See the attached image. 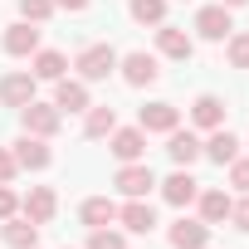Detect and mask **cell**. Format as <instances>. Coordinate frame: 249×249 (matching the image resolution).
Listing matches in <instances>:
<instances>
[{"instance_id": "e575fe53", "label": "cell", "mask_w": 249, "mask_h": 249, "mask_svg": "<svg viewBox=\"0 0 249 249\" xmlns=\"http://www.w3.org/2000/svg\"><path fill=\"white\" fill-rule=\"evenodd\" d=\"M205 249H210V244H205Z\"/></svg>"}, {"instance_id": "603a6c76", "label": "cell", "mask_w": 249, "mask_h": 249, "mask_svg": "<svg viewBox=\"0 0 249 249\" xmlns=\"http://www.w3.org/2000/svg\"><path fill=\"white\" fill-rule=\"evenodd\" d=\"M112 127H117V112L103 103V107H88V117H83V137H112Z\"/></svg>"}, {"instance_id": "836d02e7", "label": "cell", "mask_w": 249, "mask_h": 249, "mask_svg": "<svg viewBox=\"0 0 249 249\" xmlns=\"http://www.w3.org/2000/svg\"><path fill=\"white\" fill-rule=\"evenodd\" d=\"M220 5H230V10H234V5H249V0H220Z\"/></svg>"}, {"instance_id": "9a60e30c", "label": "cell", "mask_w": 249, "mask_h": 249, "mask_svg": "<svg viewBox=\"0 0 249 249\" xmlns=\"http://www.w3.org/2000/svg\"><path fill=\"white\" fill-rule=\"evenodd\" d=\"M54 107L59 112H88V83L83 78H59V93H54Z\"/></svg>"}, {"instance_id": "484cf974", "label": "cell", "mask_w": 249, "mask_h": 249, "mask_svg": "<svg viewBox=\"0 0 249 249\" xmlns=\"http://www.w3.org/2000/svg\"><path fill=\"white\" fill-rule=\"evenodd\" d=\"M225 54H230V64H234V69H249V30H234V35H230V44H225Z\"/></svg>"}, {"instance_id": "5b68a950", "label": "cell", "mask_w": 249, "mask_h": 249, "mask_svg": "<svg viewBox=\"0 0 249 249\" xmlns=\"http://www.w3.org/2000/svg\"><path fill=\"white\" fill-rule=\"evenodd\" d=\"M196 35H200V39H210V44L230 39V35H234V20H230V5H205V10L196 15Z\"/></svg>"}, {"instance_id": "d4e9b609", "label": "cell", "mask_w": 249, "mask_h": 249, "mask_svg": "<svg viewBox=\"0 0 249 249\" xmlns=\"http://www.w3.org/2000/svg\"><path fill=\"white\" fill-rule=\"evenodd\" d=\"M132 20L137 25H161L166 20V0H132Z\"/></svg>"}, {"instance_id": "52a82bcc", "label": "cell", "mask_w": 249, "mask_h": 249, "mask_svg": "<svg viewBox=\"0 0 249 249\" xmlns=\"http://www.w3.org/2000/svg\"><path fill=\"white\" fill-rule=\"evenodd\" d=\"M20 210H25V220L49 225V220H54V210H59V196H54L49 186H30V196L20 200Z\"/></svg>"}, {"instance_id": "83f0119b", "label": "cell", "mask_w": 249, "mask_h": 249, "mask_svg": "<svg viewBox=\"0 0 249 249\" xmlns=\"http://www.w3.org/2000/svg\"><path fill=\"white\" fill-rule=\"evenodd\" d=\"M88 249H127V239H122L117 230H107V225H103V230H93V239H88Z\"/></svg>"}, {"instance_id": "30bf717a", "label": "cell", "mask_w": 249, "mask_h": 249, "mask_svg": "<svg viewBox=\"0 0 249 249\" xmlns=\"http://www.w3.org/2000/svg\"><path fill=\"white\" fill-rule=\"evenodd\" d=\"M35 73H5L0 78V103L5 107H25V103H35Z\"/></svg>"}, {"instance_id": "9c48e42d", "label": "cell", "mask_w": 249, "mask_h": 249, "mask_svg": "<svg viewBox=\"0 0 249 249\" xmlns=\"http://www.w3.org/2000/svg\"><path fill=\"white\" fill-rule=\"evenodd\" d=\"M117 220H122V230H132V234H152V230H157V210L147 205V196L127 200V205L117 210Z\"/></svg>"}, {"instance_id": "7c38bea8", "label": "cell", "mask_w": 249, "mask_h": 249, "mask_svg": "<svg viewBox=\"0 0 249 249\" xmlns=\"http://www.w3.org/2000/svg\"><path fill=\"white\" fill-rule=\"evenodd\" d=\"M161 196H166L171 205H191V200L200 196V181L191 176V166H181V171H171V176L161 181Z\"/></svg>"}, {"instance_id": "d6986e66", "label": "cell", "mask_w": 249, "mask_h": 249, "mask_svg": "<svg viewBox=\"0 0 249 249\" xmlns=\"http://www.w3.org/2000/svg\"><path fill=\"white\" fill-rule=\"evenodd\" d=\"M0 234H5V244H10V249H35L39 225H35V220H25V215H10L5 225H0Z\"/></svg>"}, {"instance_id": "8992f818", "label": "cell", "mask_w": 249, "mask_h": 249, "mask_svg": "<svg viewBox=\"0 0 249 249\" xmlns=\"http://www.w3.org/2000/svg\"><path fill=\"white\" fill-rule=\"evenodd\" d=\"M137 127L152 137V132H176L181 127V107L176 103H147L142 112H137Z\"/></svg>"}, {"instance_id": "f546056e", "label": "cell", "mask_w": 249, "mask_h": 249, "mask_svg": "<svg viewBox=\"0 0 249 249\" xmlns=\"http://www.w3.org/2000/svg\"><path fill=\"white\" fill-rule=\"evenodd\" d=\"M15 171H20L15 152H5V147H0V186H10V181H15Z\"/></svg>"}, {"instance_id": "ba28073f", "label": "cell", "mask_w": 249, "mask_h": 249, "mask_svg": "<svg viewBox=\"0 0 249 249\" xmlns=\"http://www.w3.org/2000/svg\"><path fill=\"white\" fill-rule=\"evenodd\" d=\"M112 157L117 161H142L147 157V132L142 127H112Z\"/></svg>"}, {"instance_id": "44dd1931", "label": "cell", "mask_w": 249, "mask_h": 249, "mask_svg": "<svg viewBox=\"0 0 249 249\" xmlns=\"http://www.w3.org/2000/svg\"><path fill=\"white\" fill-rule=\"evenodd\" d=\"M196 200H200V220H205V225H210V230H215V225H225V220H230V205H234V200H230V196H225V191H200V196H196Z\"/></svg>"}, {"instance_id": "4dcf8cb0", "label": "cell", "mask_w": 249, "mask_h": 249, "mask_svg": "<svg viewBox=\"0 0 249 249\" xmlns=\"http://www.w3.org/2000/svg\"><path fill=\"white\" fill-rule=\"evenodd\" d=\"M15 210H20V196H15L10 186H0V220H10Z\"/></svg>"}, {"instance_id": "ac0fdd59", "label": "cell", "mask_w": 249, "mask_h": 249, "mask_svg": "<svg viewBox=\"0 0 249 249\" xmlns=\"http://www.w3.org/2000/svg\"><path fill=\"white\" fill-rule=\"evenodd\" d=\"M191 122H196V127H205V132L225 127V103H220L215 93H200V98L191 103Z\"/></svg>"}, {"instance_id": "ffe728a7", "label": "cell", "mask_w": 249, "mask_h": 249, "mask_svg": "<svg viewBox=\"0 0 249 249\" xmlns=\"http://www.w3.org/2000/svg\"><path fill=\"white\" fill-rule=\"evenodd\" d=\"M205 157H210L215 166H230V161L239 157V137H234L230 127H215V132H210V142H205Z\"/></svg>"}, {"instance_id": "5bb4252c", "label": "cell", "mask_w": 249, "mask_h": 249, "mask_svg": "<svg viewBox=\"0 0 249 249\" xmlns=\"http://www.w3.org/2000/svg\"><path fill=\"white\" fill-rule=\"evenodd\" d=\"M35 49H39V25L20 20V25H10V30H5V54H15V59H30Z\"/></svg>"}, {"instance_id": "277c9868", "label": "cell", "mask_w": 249, "mask_h": 249, "mask_svg": "<svg viewBox=\"0 0 249 249\" xmlns=\"http://www.w3.org/2000/svg\"><path fill=\"white\" fill-rule=\"evenodd\" d=\"M117 69H122V78H127L132 88H147V83H157V78H161V69H157V54H147V49L122 54V59H117Z\"/></svg>"}, {"instance_id": "d6a6232c", "label": "cell", "mask_w": 249, "mask_h": 249, "mask_svg": "<svg viewBox=\"0 0 249 249\" xmlns=\"http://www.w3.org/2000/svg\"><path fill=\"white\" fill-rule=\"evenodd\" d=\"M54 10H69V15H78V10H88V0H54Z\"/></svg>"}, {"instance_id": "2e32d148", "label": "cell", "mask_w": 249, "mask_h": 249, "mask_svg": "<svg viewBox=\"0 0 249 249\" xmlns=\"http://www.w3.org/2000/svg\"><path fill=\"white\" fill-rule=\"evenodd\" d=\"M166 137H171V142H166V152H171V161H176V166H191V161H200V157H205V142H200L196 132H181V127H176V132H166Z\"/></svg>"}, {"instance_id": "f1b7e54d", "label": "cell", "mask_w": 249, "mask_h": 249, "mask_svg": "<svg viewBox=\"0 0 249 249\" xmlns=\"http://www.w3.org/2000/svg\"><path fill=\"white\" fill-rule=\"evenodd\" d=\"M230 186L249 196V161H244V157H234V161H230Z\"/></svg>"}, {"instance_id": "6da1fadb", "label": "cell", "mask_w": 249, "mask_h": 249, "mask_svg": "<svg viewBox=\"0 0 249 249\" xmlns=\"http://www.w3.org/2000/svg\"><path fill=\"white\" fill-rule=\"evenodd\" d=\"M73 69H78L83 83H103V78L117 69V49H112V44H88V49H78Z\"/></svg>"}, {"instance_id": "1f68e13d", "label": "cell", "mask_w": 249, "mask_h": 249, "mask_svg": "<svg viewBox=\"0 0 249 249\" xmlns=\"http://www.w3.org/2000/svg\"><path fill=\"white\" fill-rule=\"evenodd\" d=\"M230 220H234V230H249V196L230 205Z\"/></svg>"}, {"instance_id": "7a4b0ae2", "label": "cell", "mask_w": 249, "mask_h": 249, "mask_svg": "<svg viewBox=\"0 0 249 249\" xmlns=\"http://www.w3.org/2000/svg\"><path fill=\"white\" fill-rule=\"evenodd\" d=\"M20 122H25L30 137H54V132L64 127V112H59L54 103H39V98H35V103L20 107Z\"/></svg>"}, {"instance_id": "e0dca14e", "label": "cell", "mask_w": 249, "mask_h": 249, "mask_svg": "<svg viewBox=\"0 0 249 249\" xmlns=\"http://www.w3.org/2000/svg\"><path fill=\"white\" fill-rule=\"evenodd\" d=\"M15 161H20L25 171H44V166L54 161V152L44 147V137H30V132H25V137L15 142Z\"/></svg>"}, {"instance_id": "8fae6325", "label": "cell", "mask_w": 249, "mask_h": 249, "mask_svg": "<svg viewBox=\"0 0 249 249\" xmlns=\"http://www.w3.org/2000/svg\"><path fill=\"white\" fill-rule=\"evenodd\" d=\"M157 49H161L166 59H191V54H196V39H191L186 30H176V25L161 20V25H157Z\"/></svg>"}, {"instance_id": "4fadbf2b", "label": "cell", "mask_w": 249, "mask_h": 249, "mask_svg": "<svg viewBox=\"0 0 249 249\" xmlns=\"http://www.w3.org/2000/svg\"><path fill=\"white\" fill-rule=\"evenodd\" d=\"M205 244H210V225L205 220H186L181 215L171 225V249H205Z\"/></svg>"}, {"instance_id": "cb8c5ba5", "label": "cell", "mask_w": 249, "mask_h": 249, "mask_svg": "<svg viewBox=\"0 0 249 249\" xmlns=\"http://www.w3.org/2000/svg\"><path fill=\"white\" fill-rule=\"evenodd\" d=\"M30 59H35V78H54V83H59L64 69H69V59H64L59 49H35Z\"/></svg>"}, {"instance_id": "4316f807", "label": "cell", "mask_w": 249, "mask_h": 249, "mask_svg": "<svg viewBox=\"0 0 249 249\" xmlns=\"http://www.w3.org/2000/svg\"><path fill=\"white\" fill-rule=\"evenodd\" d=\"M20 15H25L30 25H44V20L54 15V0H20Z\"/></svg>"}, {"instance_id": "7402d4cb", "label": "cell", "mask_w": 249, "mask_h": 249, "mask_svg": "<svg viewBox=\"0 0 249 249\" xmlns=\"http://www.w3.org/2000/svg\"><path fill=\"white\" fill-rule=\"evenodd\" d=\"M78 220H83L88 230H103V225H112V220H117V205H112L107 196H93V200H83Z\"/></svg>"}, {"instance_id": "3957f363", "label": "cell", "mask_w": 249, "mask_h": 249, "mask_svg": "<svg viewBox=\"0 0 249 249\" xmlns=\"http://www.w3.org/2000/svg\"><path fill=\"white\" fill-rule=\"evenodd\" d=\"M112 186L127 196V200H137V196H147V191L157 186V176H152V166H147V161H122V166H117V176H112Z\"/></svg>"}]
</instances>
